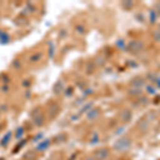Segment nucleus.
I'll list each match as a JSON object with an SVG mask.
<instances>
[{
	"label": "nucleus",
	"instance_id": "obj_2",
	"mask_svg": "<svg viewBox=\"0 0 160 160\" xmlns=\"http://www.w3.org/2000/svg\"><path fill=\"white\" fill-rule=\"evenodd\" d=\"M108 156H109V151H108L107 148H99L97 149L96 152H95V157H96L97 159L99 160H105L106 158H108Z\"/></svg>",
	"mask_w": 160,
	"mask_h": 160
},
{
	"label": "nucleus",
	"instance_id": "obj_1",
	"mask_svg": "<svg viewBox=\"0 0 160 160\" xmlns=\"http://www.w3.org/2000/svg\"><path fill=\"white\" fill-rule=\"evenodd\" d=\"M131 146V140L129 138H121L114 144V148L120 152H125L129 149Z\"/></svg>",
	"mask_w": 160,
	"mask_h": 160
},
{
	"label": "nucleus",
	"instance_id": "obj_10",
	"mask_svg": "<svg viewBox=\"0 0 160 160\" xmlns=\"http://www.w3.org/2000/svg\"><path fill=\"white\" fill-rule=\"evenodd\" d=\"M49 160H58V159H55V158H52V159H49Z\"/></svg>",
	"mask_w": 160,
	"mask_h": 160
},
{
	"label": "nucleus",
	"instance_id": "obj_6",
	"mask_svg": "<svg viewBox=\"0 0 160 160\" xmlns=\"http://www.w3.org/2000/svg\"><path fill=\"white\" fill-rule=\"evenodd\" d=\"M121 118H122V120L124 122H127V121H129L131 118V113L130 111H124L122 113V115H121Z\"/></svg>",
	"mask_w": 160,
	"mask_h": 160
},
{
	"label": "nucleus",
	"instance_id": "obj_7",
	"mask_svg": "<svg viewBox=\"0 0 160 160\" xmlns=\"http://www.w3.org/2000/svg\"><path fill=\"white\" fill-rule=\"evenodd\" d=\"M48 145H49V141L48 140H45V142L44 143H41L40 145V148H38V149H40V151H42V149H46L48 148Z\"/></svg>",
	"mask_w": 160,
	"mask_h": 160
},
{
	"label": "nucleus",
	"instance_id": "obj_3",
	"mask_svg": "<svg viewBox=\"0 0 160 160\" xmlns=\"http://www.w3.org/2000/svg\"><path fill=\"white\" fill-rule=\"evenodd\" d=\"M142 48H143V44L141 42H131L128 45V49L130 51H133V52H138Z\"/></svg>",
	"mask_w": 160,
	"mask_h": 160
},
{
	"label": "nucleus",
	"instance_id": "obj_8",
	"mask_svg": "<svg viewBox=\"0 0 160 160\" xmlns=\"http://www.w3.org/2000/svg\"><path fill=\"white\" fill-rule=\"evenodd\" d=\"M154 38H156L157 41H160V32H156L154 34Z\"/></svg>",
	"mask_w": 160,
	"mask_h": 160
},
{
	"label": "nucleus",
	"instance_id": "obj_4",
	"mask_svg": "<svg viewBox=\"0 0 160 160\" xmlns=\"http://www.w3.org/2000/svg\"><path fill=\"white\" fill-rule=\"evenodd\" d=\"M131 84H132V88H138V89H140L144 84V80L142 78H135L131 81Z\"/></svg>",
	"mask_w": 160,
	"mask_h": 160
},
{
	"label": "nucleus",
	"instance_id": "obj_5",
	"mask_svg": "<svg viewBox=\"0 0 160 160\" xmlns=\"http://www.w3.org/2000/svg\"><path fill=\"white\" fill-rule=\"evenodd\" d=\"M149 127V122L148 120H142L140 123H139V128L142 130V131H146L148 129Z\"/></svg>",
	"mask_w": 160,
	"mask_h": 160
},
{
	"label": "nucleus",
	"instance_id": "obj_9",
	"mask_svg": "<svg viewBox=\"0 0 160 160\" xmlns=\"http://www.w3.org/2000/svg\"><path fill=\"white\" fill-rule=\"evenodd\" d=\"M87 160H96V159H94V158H91V157H90V158H88Z\"/></svg>",
	"mask_w": 160,
	"mask_h": 160
}]
</instances>
